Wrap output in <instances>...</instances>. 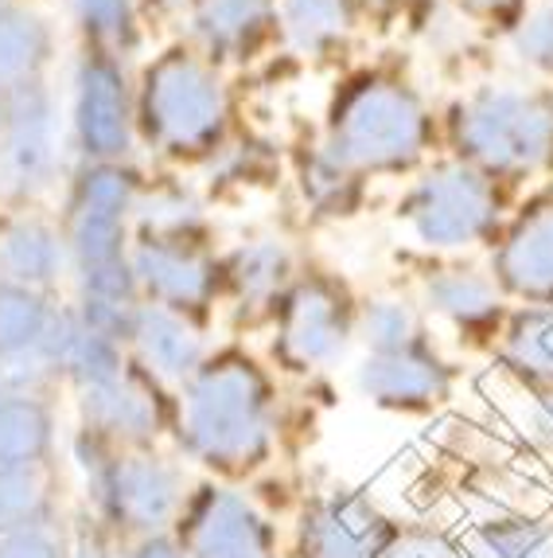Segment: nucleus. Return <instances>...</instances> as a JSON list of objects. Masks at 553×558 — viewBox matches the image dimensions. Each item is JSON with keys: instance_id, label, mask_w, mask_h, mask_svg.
Wrapping results in <instances>:
<instances>
[{"instance_id": "nucleus-40", "label": "nucleus", "mask_w": 553, "mask_h": 558, "mask_svg": "<svg viewBox=\"0 0 553 558\" xmlns=\"http://www.w3.org/2000/svg\"><path fill=\"white\" fill-rule=\"evenodd\" d=\"M0 402H4V387H0Z\"/></svg>"}, {"instance_id": "nucleus-7", "label": "nucleus", "mask_w": 553, "mask_h": 558, "mask_svg": "<svg viewBox=\"0 0 553 558\" xmlns=\"http://www.w3.org/2000/svg\"><path fill=\"white\" fill-rule=\"evenodd\" d=\"M63 177V113L56 90L28 83L0 98V211L36 207Z\"/></svg>"}, {"instance_id": "nucleus-11", "label": "nucleus", "mask_w": 553, "mask_h": 558, "mask_svg": "<svg viewBox=\"0 0 553 558\" xmlns=\"http://www.w3.org/2000/svg\"><path fill=\"white\" fill-rule=\"evenodd\" d=\"M187 558H273V527L238 493L199 488L180 512Z\"/></svg>"}, {"instance_id": "nucleus-8", "label": "nucleus", "mask_w": 553, "mask_h": 558, "mask_svg": "<svg viewBox=\"0 0 553 558\" xmlns=\"http://www.w3.org/2000/svg\"><path fill=\"white\" fill-rule=\"evenodd\" d=\"M273 360L285 372H320L343 360L359 336V301L332 270L300 274L273 313Z\"/></svg>"}, {"instance_id": "nucleus-21", "label": "nucleus", "mask_w": 553, "mask_h": 558, "mask_svg": "<svg viewBox=\"0 0 553 558\" xmlns=\"http://www.w3.org/2000/svg\"><path fill=\"white\" fill-rule=\"evenodd\" d=\"M359 28L355 0H276V32L300 59H332Z\"/></svg>"}, {"instance_id": "nucleus-35", "label": "nucleus", "mask_w": 553, "mask_h": 558, "mask_svg": "<svg viewBox=\"0 0 553 558\" xmlns=\"http://www.w3.org/2000/svg\"><path fill=\"white\" fill-rule=\"evenodd\" d=\"M133 558H187V550H184V543H175L172 535L157 531V535H145V539H140Z\"/></svg>"}, {"instance_id": "nucleus-29", "label": "nucleus", "mask_w": 553, "mask_h": 558, "mask_svg": "<svg viewBox=\"0 0 553 558\" xmlns=\"http://www.w3.org/2000/svg\"><path fill=\"white\" fill-rule=\"evenodd\" d=\"M300 192H305V204L312 207L323 219H343V215L355 211L362 196V180L343 168L332 153L316 141L312 149L300 160Z\"/></svg>"}, {"instance_id": "nucleus-17", "label": "nucleus", "mask_w": 553, "mask_h": 558, "mask_svg": "<svg viewBox=\"0 0 553 558\" xmlns=\"http://www.w3.org/2000/svg\"><path fill=\"white\" fill-rule=\"evenodd\" d=\"M63 278H71L63 223L39 207H16L0 215V281L51 293Z\"/></svg>"}, {"instance_id": "nucleus-10", "label": "nucleus", "mask_w": 553, "mask_h": 558, "mask_svg": "<svg viewBox=\"0 0 553 558\" xmlns=\"http://www.w3.org/2000/svg\"><path fill=\"white\" fill-rule=\"evenodd\" d=\"M130 266L140 301L204 317L222 298V258L207 239H133Z\"/></svg>"}, {"instance_id": "nucleus-22", "label": "nucleus", "mask_w": 553, "mask_h": 558, "mask_svg": "<svg viewBox=\"0 0 553 558\" xmlns=\"http://www.w3.org/2000/svg\"><path fill=\"white\" fill-rule=\"evenodd\" d=\"M59 36L56 24L28 4L0 12V98L28 83H44L56 63Z\"/></svg>"}, {"instance_id": "nucleus-30", "label": "nucleus", "mask_w": 553, "mask_h": 558, "mask_svg": "<svg viewBox=\"0 0 553 558\" xmlns=\"http://www.w3.org/2000/svg\"><path fill=\"white\" fill-rule=\"evenodd\" d=\"M51 515V484L44 465L0 469V535L36 527Z\"/></svg>"}, {"instance_id": "nucleus-15", "label": "nucleus", "mask_w": 553, "mask_h": 558, "mask_svg": "<svg viewBox=\"0 0 553 558\" xmlns=\"http://www.w3.org/2000/svg\"><path fill=\"white\" fill-rule=\"evenodd\" d=\"M125 352H130L133 367H140L157 387H175L180 391L207 363L211 348H207V336L195 317L175 313L168 305L140 301L137 313H133Z\"/></svg>"}, {"instance_id": "nucleus-39", "label": "nucleus", "mask_w": 553, "mask_h": 558, "mask_svg": "<svg viewBox=\"0 0 553 558\" xmlns=\"http://www.w3.org/2000/svg\"><path fill=\"white\" fill-rule=\"evenodd\" d=\"M12 4H16V0H0V12H4V9H12Z\"/></svg>"}, {"instance_id": "nucleus-6", "label": "nucleus", "mask_w": 553, "mask_h": 558, "mask_svg": "<svg viewBox=\"0 0 553 558\" xmlns=\"http://www.w3.org/2000/svg\"><path fill=\"white\" fill-rule=\"evenodd\" d=\"M397 223L421 251L464 254L503 231L499 180L460 157L425 165L397 199Z\"/></svg>"}, {"instance_id": "nucleus-14", "label": "nucleus", "mask_w": 553, "mask_h": 558, "mask_svg": "<svg viewBox=\"0 0 553 558\" xmlns=\"http://www.w3.org/2000/svg\"><path fill=\"white\" fill-rule=\"evenodd\" d=\"M355 387L362 399L397 414H421L452 399L456 391V367L433 352V344L406 348V352L370 355L355 372Z\"/></svg>"}, {"instance_id": "nucleus-4", "label": "nucleus", "mask_w": 553, "mask_h": 558, "mask_svg": "<svg viewBox=\"0 0 553 558\" xmlns=\"http://www.w3.org/2000/svg\"><path fill=\"white\" fill-rule=\"evenodd\" d=\"M231 130V90L222 66L192 44L148 59L137 78V141L175 165L211 160Z\"/></svg>"}, {"instance_id": "nucleus-27", "label": "nucleus", "mask_w": 553, "mask_h": 558, "mask_svg": "<svg viewBox=\"0 0 553 558\" xmlns=\"http://www.w3.org/2000/svg\"><path fill=\"white\" fill-rule=\"evenodd\" d=\"M359 340L370 355L429 344L421 305L402 293H374V298L359 301Z\"/></svg>"}, {"instance_id": "nucleus-26", "label": "nucleus", "mask_w": 553, "mask_h": 558, "mask_svg": "<svg viewBox=\"0 0 553 558\" xmlns=\"http://www.w3.org/2000/svg\"><path fill=\"white\" fill-rule=\"evenodd\" d=\"M71 24L83 36V47L125 59L140 51V0H71Z\"/></svg>"}, {"instance_id": "nucleus-9", "label": "nucleus", "mask_w": 553, "mask_h": 558, "mask_svg": "<svg viewBox=\"0 0 553 558\" xmlns=\"http://www.w3.org/2000/svg\"><path fill=\"white\" fill-rule=\"evenodd\" d=\"M71 145L86 165L133 160L137 149V86L125 63L83 47L71 71Z\"/></svg>"}, {"instance_id": "nucleus-16", "label": "nucleus", "mask_w": 553, "mask_h": 558, "mask_svg": "<svg viewBox=\"0 0 553 558\" xmlns=\"http://www.w3.org/2000/svg\"><path fill=\"white\" fill-rule=\"evenodd\" d=\"M296 278V254L281 234H249L222 258V293L246 320L273 317Z\"/></svg>"}, {"instance_id": "nucleus-36", "label": "nucleus", "mask_w": 553, "mask_h": 558, "mask_svg": "<svg viewBox=\"0 0 553 558\" xmlns=\"http://www.w3.org/2000/svg\"><path fill=\"white\" fill-rule=\"evenodd\" d=\"M460 9L471 20H503L507 12L518 9V0H460Z\"/></svg>"}, {"instance_id": "nucleus-5", "label": "nucleus", "mask_w": 553, "mask_h": 558, "mask_svg": "<svg viewBox=\"0 0 553 558\" xmlns=\"http://www.w3.org/2000/svg\"><path fill=\"white\" fill-rule=\"evenodd\" d=\"M456 157L488 177L526 180L553 165V98L511 83H483L448 110Z\"/></svg>"}, {"instance_id": "nucleus-13", "label": "nucleus", "mask_w": 553, "mask_h": 558, "mask_svg": "<svg viewBox=\"0 0 553 558\" xmlns=\"http://www.w3.org/2000/svg\"><path fill=\"white\" fill-rule=\"evenodd\" d=\"M488 274L507 301L553 305V199L526 204L499 231Z\"/></svg>"}, {"instance_id": "nucleus-19", "label": "nucleus", "mask_w": 553, "mask_h": 558, "mask_svg": "<svg viewBox=\"0 0 553 558\" xmlns=\"http://www.w3.org/2000/svg\"><path fill=\"white\" fill-rule=\"evenodd\" d=\"M421 313L456 328L460 336H499L507 320V298L488 270L441 266L421 281Z\"/></svg>"}, {"instance_id": "nucleus-34", "label": "nucleus", "mask_w": 553, "mask_h": 558, "mask_svg": "<svg viewBox=\"0 0 553 558\" xmlns=\"http://www.w3.org/2000/svg\"><path fill=\"white\" fill-rule=\"evenodd\" d=\"M523 426L530 429V438H538V441H545V446H553V391L534 395L530 410L523 414Z\"/></svg>"}, {"instance_id": "nucleus-25", "label": "nucleus", "mask_w": 553, "mask_h": 558, "mask_svg": "<svg viewBox=\"0 0 553 558\" xmlns=\"http://www.w3.org/2000/svg\"><path fill=\"white\" fill-rule=\"evenodd\" d=\"M56 446V410L47 395H4L0 402V469L44 465Z\"/></svg>"}, {"instance_id": "nucleus-38", "label": "nucleus", "mask_w": 553, "mask_h": 558, "mask_svg": "<svg viewBox=\"0 0 553 558\" xmlns=\"http://www.w3.org/2000/svg\"><path fill=\"white\" fill-rule=\"evenodd\" d=\"M160 4H172V9H192V0H160Z\"/></svg>"}, {"instance_id": "nucleus-1", "label": "nucleus", "mask_w": 553, "mask_h": 558, "mask_svg": "<svg viewBox=\"0 0 553 558\" xmlns=\"http://www.w3.org/2000/svg\"><path fill=\"white\" fill-rule=\"evenodd\" d=\"M180 446L214 473L242 476L269 461L276 429L273 379L249 352L226 348L180 387Z\"/></svg>"}, {"instance_id": "nucleus-3", "label": "nucleus", "mask_w": 553, "mask_h": 558, "mask_svg": "<svg viewBox=\"0 0 553 558\" xmlns=\"http://www.w3.org/2000/svg\"><path fill=\"white\" fill-rule=\"evenodd\" d=\"M320 145L359 180L402 177L433 149V113L406 78L367 71L335 90Z\"/></svg>"}, {"instance_id": "nucleus-12", "label": "nucleus", "mask_w": 553, "mask_h": 558, "mask_svg": "<svg viewBox=\"0 0 553 558\" xmlns=\"http://www.w3.org/2000/svg\"><path fill=\"white\" fill-rule=\"evenodd\" d=\"M78 395V418L83 429L98 434L106 446L121 449H148L164 434L168 410L160 399V387L140 367H125L110 383L86 387Z\"/></svg>"}, {"instance_id": "nucleus-28", "label": "nucleus", "mask_w": 553, "mask_h": 558, "mask_svg": "<svg viewBox=\"0 0 553 558\" xmlns=\"http://www.w3.org/2000/svg\"><path fill=\"white\" fill-rule=\"evenodd\" d=\"M56 308L59 305L51 301V293L0 281V363L39 352Z\"/></svg>"}, {"instance_id": "nucleus-23", "label": "nucleus", "mask_w": 553, "mask_h": 558, "mask_svg": "<svg viewBox=\"0 0 553 558\" xmlns=\"http://www.w3.org/2000/svg\"><path fill=\"white\" fill-rule=\"evenodd\" d=\"M495 355L523 387H553V305H523L507 313L495 336Z\"/></svg>"}, {"instance_id": "nucleus-33", "label": "nucleus", "mask_w": 553, "mask_h": 558, "mask_svg": "<svg viewBox=\"0 0 553 558\" xmlns=\"http://www.w3.org/2000/svg\"><path fill=\"white\" fill-rule=\"evenodd\" d=\"M0 558H66L63 543L51 531V523H36V527H20L0 535Z\"/></svg>"}, {"instance_id": "nucleus-18", "label": "nucleus", "mask_w": 553, "mask_h": 558, "mask_svg": "<svg viewBox=\"0 0 553 558\" xmlns=\"http://www.w3.org/2000/svg\"><path fill=\"white\" fill-rule=\"evenodd\" d=\"M276 32V0H192L187 44L214 66L249 63Z\"/></svg>"}, {"instance_id": "nucleus-2", "label": "nucleus", "mask_w": 553, "mask_h": 558, "mask_svg": "<svg viewBox=\"0 0 553 558\" xmlns=\"http://www.w3.org/2000/svg\"><path fill=\"white\" fill-rule=\"evenodd\" d=\"M148 180L130 160L86 165L74 172L63 215L74 301L110 308H137L140 289L130 266L133 211Z\"/></svg>"}, {"instance_id": "nucleus-37", "label": "nucleus", "mask_w": 553, "mask_h": 558, "mask_svg": "<svg viewBox=\"0 0 553 558\" xmlns=\"http://www.w3.org/2000/svg\"><path fill=\"white\" fill-rule=\"evenodd\" d=\"M362 12H374V16H394L409 4V0H355Z\"/></svg>"}, {"instance_id": "nucleus-31", "label": "nucleus", "mask_w": 553, "mask_h": 558, "mask_svg": "<svg viewBox=\"0 0 553 558\" xmlns=\"http://www.w3.org/2000/svg\"><path fill=\"white\" fill-rule=\"evenodd\" d=\"M507 44L518 63L553 78V4H538V9L523 12L511 24Z\"/></svg>"}, {"instance_id": "nucleus-32", "label": "nucleus", "mask_w": 553, "mask_h": 558, "mask_svg": "<svg viewBox=\"0 0 553 558\" xmlns=\"http://www.w3.org/2000/svg\"><path fill=\"white\" fill-rule=\"evenodd\" d=\"M483 558H538L545 547V531L530 520H499L480 531Z\"/></svg>"}, {"instance_id": "nucleus-24", "label": "nucleus", "mask_w": 553, "mask_h": 558, "mask_svg": "<svg viewBox=\"0 0 553 558\" xmlns=\"http://www.w3.org/2000/svg\"><path fill=\"white\" fill-rule=\"evenodd\" d=\"M133 239H207V204L184 180L145 184L133 211Z\"/></svg>"}, {"instance_id": "nucleus-20", "label": "nucleus", "mask_w": 553, "mask_h": 558, "mask_svg": "<svg viewBox=\"0 0 553 558\" xmlns=\"http://www.w3.org/2000/svg\"><path fill=\"white\" fill-rule=\"evenodd\" d=\"M379 515L362 496L335 493L312 504L300 527V558H374Z\"/></svg>"}]
</instances>
